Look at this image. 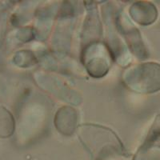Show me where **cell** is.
<instances>
[{"label":"cell","instance_id":"cell-1","mask_svg":"<svg viewBox=\"0 0 160 160\" xmlns=\"http://www.w3.org/2000/svg\"><path fill=\"white\" fill-rule=\"evenodd\" d=\"M123 81L128 88L140 94L160 91V64L146 62L133 66L125 71Z\"/></svg>","mask_w":160,"mask_h":160},{"label":"cell","instance_id":"cell-2","mask_svg":"<svg viewBox=\"0 0 160 160\" xmlns=\"http://www.w3.org/2000/svg\"><path fill=\"white\" fill-rule=\"evenodd\" d=\"M83 62L89 74L100 78L107 74L111 65V53L101 42H94L86 48L83 53Z\"/></svg>","mask_w":160,"mask_h":160},{"label":"cell","instance_id":"cell-3","mask_svg":"<svg viewBox=\"0 0 160 160\" xmlns=\"http://www.w3.org/2000/svg\"><path fill=\"white\" fill-rule=\"evenodd\" d=\"M130 14L135 22L140 25H151L158 18V10L152 2H137L132 5Z\"/></svg>","mask_w":160,"mask_h":160},{"label":"cell","instance_id":"cell-4","mask_svg":"<svg viewBox=\"0 0 160 160\" xmlns=\"http://www.w3.org/2000/svg\"><path fill=\"white\" fill-rule=\"evenodd\" d=\"M78 123V114L71 107H63L57 112L55 124L60 133L65 135H71L74 133Z\"/></svg>","mask_w":160,"mask_h":160}]
</instances>
